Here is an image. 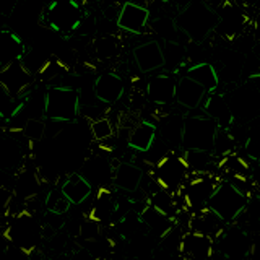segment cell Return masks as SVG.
Segmentation results:
<instances>
[{"label": "cell", "mask_w": 260, "mask_h": 260, "mask_svg": "<svg viewBox=\"0 0 260 260\" xmlns=\"http://www.w3.org/2000/svg\"><path fill=\"white\" fill-rule=\"evenodd\" d=\"M176 26L192 43H203L211 32L218 29L219 16L205 0H189L174 18Z\"/></svg>", "instance_id": "1"}, {"label": "cell", "mask_w": 260, "mask_h": 260, "mask_svg": "<svg viewBox=\"0 0 260 260\" xmlns=\"http://www.w3.org/2000/svg\"><path fill=\"white\" fill-rule=\"evenodd\" d=\"M80 91L67 85L51 86L44 94V117L51 122L73 124L80 116Z\"/></svg>", "instance_id": "2"}, {"label": "cell", "mask_w": 260, "mask_h": 260, "mask_svg": "<svg viewBox=\"0 0 260 260\" xmlns=\"http://www.w3.org/2000/svg\"><path fill=\"white\" fill-rule=\"evenodd\" d=\"M219 125L205 114L185 116L182 151H213Z\"/></svg>", "instance_id": "3"}, {"label": "cell", "mask_w": 260, "mask_h": 260, "mask_svg": "<svg viewBox=\"0 0 260 260\" xmlns=\"http://www.w3.org/2000/svg\"><path fill=\"white\" fill-rule=\"evenodd\" d=\"M226 224H233L249 207V199L233 182H221L207 205Z\"/></svg>", "instance_id": "4"}, {"label": "cell", "mask_w": 260, "mask_h": 260, "mask_svg": "<svg viewBox=\"0 0 260 260\" xmlns=\"http://www.w3.org/2000/svg\"><path fill=\"white\" fill-rule=\"evenodd\" d=\"M190 177V171L187 168L184 154L168 153L161 156L154 165V181L158 182L161 189L177 195L185 185L187 179Z\"/></svg>", "instance_id": "5"}, {"label": "cell", "mask_w": 260, "mask_h": 260, "mask_svg": "<svg viewBox=\"0 0 260 260\" xmlns=\"http://www.w3.org/2000/svg\"><path fill=\"white\" fill-rule=\"evenodd\" d=\"M5 234L13 247L23 250L24 254H31L36 250L41 239V224L31 215V211H20L13 215Z\"/></svg>", "instance_id": "6"}, {"label": "cell", "mask_w": 260, "mask_h": 260, "mask_svg": "<svg viewBox=\"0 0 260 260\" xmlns=\"http://www.w3.org/2000/svg\"><path fill=\"white\" fill-rule=\"evenodd\" d=\"M44 21L57 32L78 31L85 15L77 0H52L44 10Z\"/></svg>", "instance_id": "7"}, {"label": "cell", "mask_w": 260, "mask_h": 260, "mask_svg": "<svg viewBox=\"0 0 260 260\" xmlns=\"http://www.w3.org/2000/svg\"><path fill=\"white\" fill-rule=\"evenodd\" d=\"M250 236L239 226L230 224L224 233L215 239V258L219 260H249L252 252ZM213 258V260H215Z\"/></svg>", "instance_id": "8"}, {"label": "cell", "mask_w": 260, "mask_h": 260, "mask_svg": "<svg viewBox=\"0 0 260 260\" xmlns=\"http://www.w3.org/2000/svg\"><path fill=\"white\" fill-rule=\"evenodd\" d=\"M223 181H219L215 174H190L185 185L177 195L182 197L184 203L190 210L199 211L208 205L210 199L218 190Z\"/></svg>", "instance_id": "9"}, {"label": "cell", "mask_w": 260, "mask_h": 260, "mask_svg": "<svg viewBox=\"0 0 260 260\" xmlns=\"http://www.w3.org/2000/svg\"><path fill=\"white\" fill-rule=\"evenodd\" d=\"M216 13L219 16V24L216 31L224 39L234 41L246 31V26L249 24V13L238 2L224 0L223 4H219Z\"/></svg>", "instance_id": "10"}, {"label": "cell", "mask_w": 260, "mask_h": 260, "mask_svg": "<svg viewBox=\"0 0 260 260\" xmlns=\"http://www.w3.org/2000/svg\"><path fill=\"white\" fill-rule=\"evenodd\" d=\"M226 100L236 119L252 122L260 117V93L250 83L234 89L230 96H226Z\"/></svg>", "instance_id": "11"}, {"label": "cell", "mask_w": 260, "mask_h": 260, "mask_svg": "<svg viewBox=\"0 0 260 260\" xmlns=\"http://www.w3.org/2000/svg\"><path fill=\"white\" fill-rule=\"evenodd\" d=\"M32 81H35V75L23 63V60L12 62L7 67L0 69V86L12 98L23 96Z\"/></svg>", "instance_id": "12"}, {"label": "cell", "mask_w": 260, "mask_h": 260, "mask_svg": "<svg viewBox=\"0 0 260 260\" xmlns=\"http://www.w3.org/2000/svg\"><path fill=\"white\" fill-rule=\"evenodd\" d=\"M179 252L189 260H213L215 239L197 231H187L179 239Z\"/></svg>", "instance_id": "13"}, {"label": "cell", "mask_w": 260, "mask_h": 260, "mask_svg": "<svg viewBox=\"0 0 260 260\" xmlns=\"http://www.w3.org/2000/svg\"><path fill=\"white\" fill-rule=\"evenodd\" d=\"M116 23L119 29L130 32V35H143L150 23L148 7L135 2H125L120 8V15Z\"/></svg>", "instance_id": "14"}, {"label": "cell", "mask_w": 260, "mask_h": 260, "mask_svg": "<svg viewBox=\"0 0 260 260\" xmlns=\"http://www.w3.org/2000/svg\"><path fill=\"white\" fill-rule=\"evenodd\" d=\"M177 81L173 73H156L146 83V96L158 106H168L176 101Z\"/></svg>", "instance_id": "15"}, {"label": "cell", "mask_w": 260, "mask_h": 260, "mask_svg": "<svg viewBox=\"0 0 260 260\" xmlns=\"http://www.w3.org/2000/svg\"><path fill=\"white\" fill-rule=\"evenodd\" d=\"M134 60L142 73H151L166 67L165 51L158 39L146 41L134 49Z\"/></svg>", "instance_id": "16"}, {"label": "cell", "mask_w": 260, "mask_h": 260, "mask_svg": "<svg viewBox=\"0 0 260 260\" xmlns=\"http://www.w3.org/2000/svg\"><path fill=\"white\" fill-rule=\"evenodd\" d=\"M200 109L205 116L213 119L219 125V128H223V130H230L236 124V117L231 111L230 103H228V100H226V96L219 94L218 91L207 94V98L202 103Z\"/></svg>", "instance_id": "17"}, {"label": "cell", "mask_w": 260, "mask_h": 260, "mask_svg": "<svg viewBox=\"0 0 260 260\" xmlns=\"http://www.w3.org/2000/svg\"><path fill=\"white\" fill-rule=\"evenodd\" d=\"M145 173L134 162L122 161L112 169V185L114 189L125 193H134L142 189Z\"/></svg>", "instance_id": "18"}, {"label": "cell", "mask_w": 260, "mask_h": 260, "mask_svg": "<svg viewBox=\"0 0 260 260\" xmlns=\"http://www.w3.org/2000/svg\"><path fill=\"white\" fill-rule=\"evenodd\" d=\"M93 93L98 101H101L104 104H114L120 101L125 93L124 80L114 72H104L94 80Z\"/></svg>", "instance_id": "19"}, {"label": "cell", "mask_w": 260, "mask_h": 260, "mask_svg": "<svg viewBox=\"0 0 260 260\" xmlns=\"http://www.w3.org/2000/svg\"><path fill=\"white\" fill-rule=\"evenodd\" d=\"M207 89L192 78L182 75L177 81V93H176V103L182 106L187 111H195L202 108L203 100L207 98Z\"/></svg>", "instance_id": "20"}, {"label": "cell", "mask_w": 260, "mask_h": 260, "mask_svg": "<svg viewBox=\"0 0 260 260\" xmlns=\"http://www.w3.org/2000/svg\"><path fill=\"white\" fill-rule=\"evenodd\" d=\"M158 140V125L150 120H142L132 128L127 146L135 153H150Z\"/></svg>", "instance_id": "21"}, {"label": "cell", "mask_w": 260, "mask_h": 260, "mask_svg": "<svg viewBox=\"0 0 260 260\" xmlns=\"http://www.w3.org/2000/svg\"><path fill=\"white\" fill-rule=\"evenodd\" d=\"M26 55V46L16 32L2 28L0 31V69L8 63L23 60Z\"/></svg>", "instance_id": "22"}, {"label": "cell", "mask_w": 260, "mask_h": 260, "mask_svg": "<svg viewBox=\"0 0 260 260\" xmlns=\"http://www.w3.org/2000/svg\"><path fill=\"white\" fill-rule=\"evenodd\" d=\"M60 190L72 202V205H81L91 197L93 184L83 174L72 173L63 179V182L60 184Z\"/></svg>", "instance_id": "23"}, {"label": "cell", "mask_w": 260, "mask_h": 260, "mask_svg": "<svg viewBox=\"0 0 260 260\" xmlns=\"http://www.w3.org/2000/svg\"><path fill=\"white\" fill-rule=\"evenodd\" d=\"M184 120H185V116H181V114H169V116L159 119L158 134L161 137V140L165 142L169 148L182 150Z\"/></svg>", "instance_id": "24"}, {"label": "cell", "mask_w": 260, "mask_h": 260, "mask_svg": "<svg viewBox=\"0 0 260 260\" xmlns=\"http://www.w3.org/2000/svg\"><path fill=\"white\" fill-rule=\"evenodd\" d=\"M184 75L192 78L193 81H197L199 85H202L207 89L208 94L216 93L219 88V73L215 69V65L210 62L192 63L190 67H187Z\"/></svg>", "instance_id": "25"}, {"label": "cell", "mask_w": 260, "mask_h": 260, "mask_svg": "<svg viewBox=\"0 0 260 260\" xmlns=\"http://www.w3.org/2000/svg\"><path fill=\"white\" fill-rule=\"evenodd\" d=\"M137 215L140 216L142 223L146 226V230L154 233L161 239L168 238V234L173 230V218L162 215L161 211H158L151 205V203H148L146 208H143L140 213H137Z\"/></svg>", "instance_id": "26"}, {"label": "cell", "mask_w": 260, "mask_h": 260, "mask_svg": "<svg viewBox=\"0 0 260 260\" xmlns=\"http://www.w3.org/2000/svg\"><path fill=\"white\" fill-rule=\"evenodd\" d=\"M119 205H117V200L116 197L106 189H101L98 192L96 199L93 202V207L91 211H89V218L94 219L98 223H108L109 219L116 215Z\"/></svg>", "instance_id": "27"}, {"label": "cell", "mask_w": 260, "mask_h": 260, "mask_svg": "<svg viewBox=\"0 0 260 260\" xmlns=\"http://www.w3.org/2000/svg\"><path fill=\"white\" fill-rule=\"evenodd\" d=\"M182 154L190 174H215L219 158L213 151H182Z\"/></svg>", "instance_id": "28"}, {"label": "cell", "mask_w": 260, "mask_h": 260, "mask_svg": "<svg viewBox=\"0 0 260 260\" xmlns=\"http://www.w3.org/2000/svg\"><path fill=\"white\" fill-rule=\"evenodd\" d=\"M162 51H165V59H166V67H169V73H176L179 72V69L184 67L185 63V47L177 43V41H171V39H166L165 44H162Z\"/></svg>", "instance_id": "29"}, {"label": "cell", "mask_w": 260, "mask_h": 260, "mask_svg": "<svg viewBox=\"0 0 260 260\" xmlns=\"http://www.w3.org/2000/svg\"><path fill=\"white\" fill-rule=\"evenodd\" d=\"M94 55L100 60H111L119 55V39L116 36H101L93 41Z\"/></svg>", "instance_id": "30"}, {"label": "cell", "mask_w": 260, "mask_h": 260, "mask_svg": "<svg viewBox=\"0 0 260 260\" xmlns=\"http://www.w3.org/2000/svg\"><path fill=\"white\" fill-rule=\"evenodd\" d=\"M44 207L49 213H54V215H65L69 211V208L72 207V202L65 197L63 192L60 190V187L57 189H52L47 192V197L44 200Z\"/></svg>", "instance_id": "31"}, {"label": "cell", "mask_w": 260, "mask_h": 260, "mask_svg": "<svg viewBox=\"0 0 260 260\" xmlns=\"http://www.w3.org/2000/svg\"><path fill=\"white\" fill-rule=\"evenodd\" d=\"M236 148V138L233 137L231 130H223L219 128V132L216 135V142H215V148L213 153L216 154V158L224 159L228 156H231Z\"/></svg>", "instance_id": "32"}, {"label": "cell", "mask_w": 260, "mask_h": 260, "mask_svg": "<svg viewBox=\"0 0 260 260\" xmlns=\"http://www.w3.org/2000/svg\"><path fill=\"white\" fill-rule=\"evenodd\" d=\"M89 132H91L93 140L96 142H106L114 135V127L108 117H100L89 122Z\"/></svg>", "instance_id": "33"}, {"label": "cell", "mask_w": 260, "mask_h": 260, "mask_svg": "<svg viewBox=\"0 0 260 260\" xmlns=\"http://www.w3.org/2000/svg\"><path fill=\"white\" fill-rule=\"evenodd\" d=\"M46 134V122L43 119H28L23 125V135L31 142H39Z\"/></svg>", "instance_id": "34"}, {"label": "cell", "mask_w": 260, "mask_h": 260, "mask_svg": "<svg viewBox=\"0 0 260 260\" xmlns=\"http://www.w3.org/2000/svg\"><path fill=\"white\" fill-rule=\"evenodd\" d=\"M80 236L83 239H86V241H91V239H96L98 236H100V233H101V228H100V223L98 221H94V219H86V221H83L80 224Z\"/></svg>", "instance_id": "35"}, {"label": "cell", "mask_w": 260, "mask_h": 260, "mask_svg": "<svg viewBox=\"0 0 260 260\" xmlns=\"http://www.w3.org/2000/svg\"><path fill=\"white\" fill-rule=\"evenodd\" d=\"M16 5V0H0V13L2 15H10Z\"/></svg>", "instance_id": "36"}, {"label": "cell", "mask_w": 260, "mask_h": 260, "mask_svg": "<svg viewBox=\"0 0 260 260\" xmlns=\"http://www.w3.org/2000/svg\"><path fill=\"white\" fill-rule=\"evenodd\" d=\"M252 260H260V236L252 242V252H250Z\"/></svg>", "instance_id": "37"}, {"label": "cell", "mask_w": 260, "mask_h": 260, "mask_svg": "<svg viewBox=\"0 0 260 260\" xmlns=\"http://www.w3.org/2000/svg\"><path fill=\"white\" fill-rule=\"evenodd\" d=\"M247 83H250L252 86H254L257 91L260 93V72L257 73H250L249 78H247Z\"/></svg>", "instance_id": "38"}, {"label": "cell", "mask_w": 260, "mask_h": 260, "mask_svg": "<svg viewBox=\"0 0 260 260\" xmlns=\"http://www.w3.org/2000/svg\"><path fill=\"white\" fill-rule=\"evenodd\" d=\"M252 28H254V36L257 41H260V10L257 12L254 21H252Z\"/></svg>", "instance_id": "39"}, {"label": "cell", "mask_w": 260, "mask_h": 260, "mask_svg": "<svg viewBox=\"0 0 260 260\" xmlns=\"http://www.w3.org/2000/svg\"><path fill=\"white\" fill-rule=\"evenodd\" d=\"M51 260H72V257L70 255H65V254H59V255H55Z\"/></svg>", "instance_id": "40"}, {"label": "cell", "mask_w": 260, "mask_h": 260, "mask_svg": "<svg viewBox=\"0 0 260 260\" xmlns=\"http://www.w3.org/2000/svg\"><path fill=\"white\" fill-rule=\"evenodd\" d=\"M179 260H189V258H185V257H182V255H181V258H179Z\"/></svg>", "instance_id": "41"}, {"label": "cell", "mask_w": 260, "mask_h": 260, "mask_svg": "<svg viewBox=\"0 0 260 260\" xmlns=\"http://www.w3.org/2000/svg\"><path fill=\"white\" fill-rule=\"evenodd\" d=\"M128 2H132V0H128Z\"/></svg>", "instance_id": "42"}]
</instances>
